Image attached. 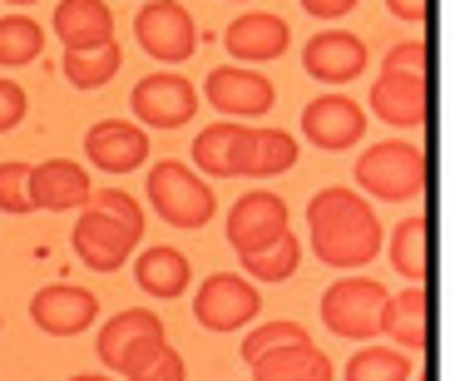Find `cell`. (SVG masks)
<instances>
[{
  "label": "cell",
  "instance_id": "1",
  "mask_svg": "<svg viewBox=\"0 0 455 381\" xmlns=\"http://www.w3.org/2000/svg\"><path fill=\"white\" fill-rule=\"evenodd\" d=\"M307 233H312V253L337 273L366 267L381 253V223L376 208L366 203V194L352 188H322L307 203Z\"/></svg>",
  "mask_w": 455,
  "mask_h": 381
},
{
  "label": "cell",
  "instance_id": "2",
  "mask_svg": "<svg viewBox=\"0 0 455 381\" xmlns=\"http://www.w3.org/2000/svg\"><path fill=\"white\" fill-rule=\"evenodd\" d=\"M148 203H154V213H159L169 228H208L213 223V213H218V198H213V188L198 179L188 163H179V159H164V163H154L148 169Z\"/></svg>",
  "mask_w": 455,
  "mask_h": 381
},
{
  "label": "cell",
  "instance_id": "3",
  "mask_svg": "<svg viewBox=\"0 0 455 381\" xmlns=\"http://www.w3.org/2000/svg\"><path fill=\"white\" fill-rule=\"evenodd\" d=\"M356 184L362 194L387 198V203H406V198L426 194V154L421 144H406V139H381L356 159Z\"/></svg>",
  "mask_w": 455,
  "mask_h": 381
},
{
  "label": "cell",
  "instance_id": "4",
  "mask_svg": "<svg viewBox=\"0 0 455 381\" xmlns=\"http://www.w3.org/2000/svg\"><path fill=\"white\" fill-rule=\"evenodd\" d=\"M391 288L376 282V277H337L327 292H322V322L327 332L347 337V342H371L381 337V312H387Z\"/></svg>",
  "mask_w": 455,
  "mask_h": 381
},
{
  "label": "cell",
  "instance_id": "5",
  "mask_svg": "<svg viewBox=\"0 0 455 381\" xmlns=\"http://www.w3.org/2000/svg\"><path fill=\"white\" fill-rule=\"evenodd\" d=\"M100 361L109 371H119L124 381H134L139 371L148 367V361L159 357L164 346H169V337H164V322L159 312H139V307H124L119 317H109V322L100 327Z\"/></svg>",
  "mask_w": 455,
  "mask_h": 381
},
{
  "label": "cell",
  "instance_id": "6",
  "mask_svg": "<svg viewBox=\"0 0 455 381\" xmlns=\"http://www.w3.org/2000/svg\"><path fill=\"white\" fill-rule=\"evenodd\" d=\"M134 35H139V45H144V55H154L159 65H183L198 50V25L188 15V5H179V0H148V5H139Z\"/></svg>",
  "mask_w": 455,
  "mask_h": 381
},
{
  "label": "cell",
  "instance_id": "7",
  "mask_svg": "<svg viewBox=\"0 0 455 381\" xmlns=\"http://www.w3.org/2000/svg\"><path fill=\"white\" fill-rule=\"evenodd\" d=\"M194 317L208 332H238V327H248L262 317V298L248 277L213 273V277H204V288L194 292Z\"/></svg>",
  "mask_w": 455,
  "mask_h": 381
},
{
  "label": "cell",
  "instance_id": "8",
  "mask_svg": "<svg viewBox=\"0 0 455 381\" xmlns=\"http://www.w3.org/2000/svg\"><path fill=\"white\" fill-rule=\"evenodd\" d=\"M204 99L213 104L218 115L248 124V119L273 109L277 90H273V80L258 75L252 65H218V69H208V80H204Z\"/></svg>",
  "mask_w": 455,
  "mask_h": 381
},
{
  "label": "cell",
  "instance_id": "9",
  "mask_svg": "<svg viewBox=\"0 0 455 381\" xmlns=\"http://www.w3.org/2000/svg\"><path fill=\"white\" fill-rule=\"evenodd\" d=\"M139 238H144V233L124 228L119 218H109V213H100V208H90V203H84L75 233H69V242H75V258H80L90 273H119V267L134 258Z\"/></svg>",
  "mask_w": 455,
  "mask_h": 381
},
{
  "label": "cell",
  "instance_id": "10",
  "mask_svg": "<svg viewBox=\"0 0 455 381\" xmlns=\"http://www.w3.org/2000/svg\"><path fill=\"white\" fill-rule=\"evenodd\" d=\"M129 109L148 129H183L198 115V90L183 75H144L129 94Z\"/></svg>",
  "mask_w": 455,
  "mask_h": 381
},
{
  "label": "cell",
  "instance_id": "11",
  "mask_svg": "<svg viewBox=\"0 0 455 381\" xmlns=\"http://www.w3.org/2000/svg\"><path fill=\"white\" fill-rule=\"evenodd\" d=\"M100 317V298L75 282H50L30 298V322L45 337H80Z\"/></svg>",
  "mask_w": 455,
  "mask_h": 381
},
{
  "label": "cell",
  "instance_id": "12",
  "mask_svg": "<svg viewBox=\"0 0 455 381\" xmlns=\"http://www.w3.org/2000/svg\"><path fill=\"white\" fill-rule=\"evenodd\" d=\"M302 134L327 154L356 149L362 134H366V115H362V104L347 99V94H317V99L302 109Z\"/></svg>",
  "mask_w": 455,
  "mask_h": 381
},
{
  "label": "cell",
  "instance_id": "13",
  "mask_svg": "<svg viewBox=\"0 0 455 381\" xmlns=\"http://www.w3.org/2000/svg\"><path fill=\"white\" fill-rule=\"evenodd\" d=\"M287 233V203L277 194H243L238 203L228 208V242L233 253H258L267 242H277Z\"/></svg>",
  "mask_w": 455,
  "mask_h": 381
},
{
  "label": "cell",
  "instance_id": "14",
  "mask_svg": "<svg viewBox=\"0 0 455 381\" xmlns=\"http://www.w3.org/2000/svg\"><path fill=\"white\" fill-rule=\"evenodd\" d=\"M302 69L322 84H352L366 75V40L352 30H322L302 45Z\"/></svg>",
  "mask_w": 455,
  "mask_h": 381
},
{
  "label": "cell",
  "instance_id": "15",
  "mask_svg": "<svg viewBox=\"0 0 455 381\" xmlns=\"http://www.w3.org/2000/svg\"><path fill=\"white\" fill-rule=\"evenodd\" d=\"M84 159L104 173H134L148 159V134L129 119H100L84 134Z\"/></svg>",
  "mask_w": 455,
  "mask_h": 381
},
{
  "label": "cell",
  "instance_id": "16",
  "mask_svg": "<svg viewBox=\"0 0 455 381\" xmlns=\"http://www.w3.org/2000/svg\"><path fill=\"white\" fill-rule=\"evenodd\" d=\"M223 45H228V55L238 60V65H267V60L287 55L292 30H287V20L273 15V11H248V15H238V20L223 30Z\"/></svg>",
  "mask_w": 455,
  "mask_h": 381
},
{
  "label": "cell",
  "instance_id": "17",
  "mask_svg": "<svg viewBox=\"0 0 455 381\" xmlns=\"http://www.w3.org/2000/svg\"><path fill=\"white\" fill-rule=\"evenodd\" d=\"M366 109L387 119L391 129H421L426 124V75H376Z\"/></svg>",
  "mask_w": 455,
  "mask_h": 381
},
{
  "label": "cell",
  "instance_id": "18",
  "mask_svg": "<svg viewBox=\"0 0 455 381\" xmlns=\"http://www.w3.org/2000/svg\"><path fill=\"white\" fill-rule=\"evenodd\" d=\"M90 173L75 159H45L30 163V203L50 208V213H65V208H84L90 203Z\"/></svg>",
  "mask_w": 455,
  "mask_h": 381
},
{
  "label": "cell",
  "instance_id": "19",
  "mask_svg": "<svg viewBox=\"0 0 455 381\" xmlns=\"http://www.w3.org/2000/svg\"><path fill=\"white\" fill-rule=\"evenodd\" d=\"M252 144V124H238V119H218V124L198 129L194 139V163L208 173V179H233L243 173V154Z\"/></svg>",
  "mask_w": 455,
  "mask_h": 381
},
{
  "label": "cell",
  "instance_id": "20",
  "mask_svg": "<svg viewBox=\"0 0 455 381\" xmlns=\"http://www.w3.org/2000/svg\"><path fill=\"white\" fill-rule=\"evenodd\" d=\"M252 367V381H331L327 352H317L312 342H287V346H273V352H262V357L248 361Z\"/></svg>",
  "mask_w": 455,
  "mask_h": 381
},
{
  "label": "cell",
  "instance_id": "21",
  "mask_svg": "<svg viewBox=\"0 0 455 381\" xmlns=\"http://www.w3.org/2000/svg\"><path fill=\"white\" fill-rule=\"evenodd\" d=\"M50 30L65 40V50H94L114 40V15L104 0H60L50 15Z\"/></svg>",
  "mask_w": 455,
  "mask_h": 381
},
{
  "label": "cell",
  "instance_id": "22",
  "mask_svg": "<svg viewBox=\"0 0 455 381\" xmlns=\"http://www.w3.org/2000/svg\"><path fill=\"white\" fill-rule=\"evenodd\" d=\"M134 282L148 292V298H164V302H173V298H183L188 292V282H194V267H188V258L179 253V248H144L139 253V263H134Z\"/></svg>",
  "mask_w": 455,
  "mask_h": 381
},
{
  "label": "cell",
  "instance_id": "23",
  "mask_svg": "<svg viewBox=\"0 0 455 381\" xmlns=\"http://www.w3.org/2000/svg\"><path fill=\"white\" fill-rule=\"evenodd\" d=\"M381 332H391L396 352H406V357H416V352L426 346V288H421V282H411L406 292L387 298Z\"/></svg>",
  "mask_w": 455,
  "mask_h": 381
},
{
  "label": "cell",
  "instance_id": "24",
  "mask_svg": "<svg viewBox=\"0 0 455 381\" xmlns=\"http://www.w3.org/2000/svg\"><path fill=\"white\" fill-rule=\"evenodd\" d=\"M119 65H124V50H119V40H104V45L94 50H65V80L75 84V90H104V84L119 75Z\"/></svg>",
  "mask_w": 455,
  "mask_h": 381
},
{
  "label": "cell",
  "instance_id": "25",
  "mask_svg": "<svg viewBox=\"0 0 455 381\" xmlns=\"http://www.w3.org/2000/svg\"><path fill=\"white\" fill-rule=\"evenodd\" d=\"M297 163V139L287 129H252V144L243 154V173L248 179H273Z\"/></svg>",
  "mask_w": 455,
  "mask_h": 381
},
{
  "label": "cell",
  "instance_id": "26",
  "mask_svg": "<svg viewBox=\"0 0 455 381\" xmlns=\"http://www.w3.org/2000/svg\"><path fill=\"white\" fill-rule=\"evenodd\" d=\"M45 50V25L30 15H0V69L35 65Z\"/></svg>",
  "mask_w": 455,
  "mask_h": 381
},
{
  "label": "cell",
  "instance_id": "27",
  "mask_svg": "<svg viewBox=\"0 0 455 381\" xmlns=\"http://www.w3.org/2000/svg\"><path fill=\"white\" fill-rule=\"evenodd\" d=\"M416 361L396 346H362L347 361V381H411Z\"/></svg>",
  "mask_w": 455,
  "mask_h": 381
},
{
  "label": "cell",
  "instance_id": "28",
  "mask_svg": "<svg viewBox=\"0 0 455 381\" xmlns=\"http://www.w3.org/2000/svg\"><path fill=\"white\" fill-rule=\"evenodd\" d=\"M391 267L406 282H426V218L411 213L406 223L391 228Z\"/></svg>",
  "mask_w": 455,
  "mask_h": 381
},
{
  "label": "cell",
  "instance_id": "29",
  "mask_svg": "<svg viewBox=\"0 0 455 381\" xmlns=\"http://www.w3.org/2000/svg\"><path fill=\"white\" fill-rule=\"evenodd\" d=\"M297 263H302V242L292 233H283L277 242H267L258 253H243V273L258 277V282H287L297 273Z\"/></svg>",
  "mask_w": 455,
  "mask_h": 381
},
{
  "label": "cell",
  "instance_id": "30",
  "mask_svg": "<svg viewBox=\"0 0 455 381\" xmlns=\"http://www.w3.org/2000/svg\"><path fill=\"white\" fill-rule=\"evenodd\" d=\"M0 213H11V218L35 213V203H30V163L25 159L0 163Z\"/></svg>",
  "mask_w": 455,
  "mask_h": 381
},
{
  "label": "cell",
  "instance_id": "31",
  "mask_svg": "<svg viewBox=\"0 0 455 381\" xmlns=\"http://www.w3.org/2000/svg\"><path fill=\"white\" fill-rule=\"evenodd\" d=\"M287 342H312L307 337V327L302 322H262V327H252L248 337H243V361H252V357H262V352H273V346H287Z\"/></svg>",
  "mask_w": 455,
  "mask_h": 381
},
{
  "label": "cell",
  "instance_id": "32",
  "mask_svg": "<svg viewBox=\"0 0 455 381\" xmlns=\"http://www.w3.org/2000/svg\"><path fill=\"white\" fill-rule=\"evenodd\" d=\"M90 208H100V213H109V218H119L124 228L144 233V208H139L134 198L124 194V188H94V194H90Z\"/></svg>",
  "mask_w": 455,
  "mask_h": 381
},
{
  "label": "cell",
  "instance_id": "33",
  "mask_svg": "<svg viewBox=\"0 0 455 381\" xmlns=\"http://www.w3.org/2000/svg\"><path fill=\"white\" fill-rule=\"evenodd\" d=\"M381 75H426V40L421 35H411V40L391 45L387 60H381Z\"/></svg>",
  "mask_w": 455,
  "mask_h": 381
},
{
  "label": "cell",
  "instance_id": "34",
  "mask_svg": "<svg viewBox=\"0 0 455 381\" xmlns=\"http://www.w3.org/2000/svg\"><path fill=\"white\" fill-rule=\"evenodd\" d=\"M25 109H30L25 90L11 80V75H0V134H11V129L25 119Z\"/></svg>",
  "mask_w": 455,
  "mask_h": 381
},
{
  "label": "cell",
  "instance_id": "35",
  "mask_svg": "<svg viewBox=\"0 0 455 381\" xmlns=\"http://www.w3.org/2000/svg\"><path fill=\"white\" fill-rule=\"evenodd\" d=\"M134 381H188V367H183V357L173 352V346H164L159 357L148 361V367L139 371Z\"/></svg>",
  "mask_w": 455,
  "mask_h": 381
},
{
  "label": "cell",
  "instance_id": "36",
  "mask_svg": "<svg viewBox=\"0 0 455 381\" xmlns=\"http://www.w3.org/2000/svg\"><path fill=\"white\" fill-rule=\"evenodd\" d=\"M302 11L317 15V20H341V15L356 11V0H302Z\"/></svg>",
  "mask_w": 455,
  "mask_h": 381
},
{
  "label": "cell",
  "instance_id": "37",
  "mask_svg": "<svg viewBox=\"0 0 455 381\" xmlns=\"http://www.w3.org/2000/svg\"><path fill=\"white\" fill-rule=\"evenodd\" d=\"M387 11L406 25H421L426 20V0H387Z\"/></svg>",
  "mask_w": 455,
  "mask_h": 381
},
{
  "label": "cell",
  "instance_id": "38",
  "mask_svg": "<svg viewBox=\"0 0 455 381\" xmlns=\"http://www.w3.org/2000/svg\"><path fill=\"white\" fill-rule=\"evenodd\" d=\"M69 381H114V377H90V371H84V377H69Z\"/></svg>",
  "mask_w": 455,
  "mask_h": 381
},
{
  "label": "cell",
  "instance_id": "39",
  "mask_svg": "<svg viewBox=\"0 0 455 381\" xmlns=\"http://www.w3.org/2000/svg\"><path fill=\"white\" fill-rule=\"evenodd\" d=\"M5 5H35V0H5Z\"/></svg>",
  "mask_w": 455,
  "mask_h": 381
}]
</instances>
